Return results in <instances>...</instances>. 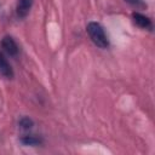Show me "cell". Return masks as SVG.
I'll return each mask as SVG.
<instances>
[{"label": "cell", "mask_w": 155, "mask_h": 155, "mask_svg": "<svg viewBox=\"0 0 155 155\" xmlns=\"http://www.w3.org/2000/svg\"><path fill=\"white\" fill-rule=\"evenodd\" d=\"M87 34L90 36V39L92 40V42L101 47V48H107L109 46V40H108V36L103 29V27L97 23V22H90L87 24Z\"/></svg>", "instance_id": "cell-1"}, {"label": "cell", "mask_w": 155, "mask_h": 155, "mask_svg": "<svg viewBox=\"0 0 155 155\" xmlns=\"http://www.w3.org/2000/svg\"><path fill=\"white\" fill-rule=\"evenodd\" d=\"M1 47L11 57H16L18 54V51H19L17 42L13 40V38H11L8 35L2 38V40H1Z\"/></svg>", "instance_id": "cell-2"}, {"label": "cell", "mask_w": 155, "mask_h": 155, "mask_svg": "<svg viewBox=\"0 0 155 155\" xmlns=\"http://www.w3.org/2000/svg\"><path fill=\"white\" fill-rule=\"evenodd\" d=\"M132 18H133V22L136 23V25H138L139 28L151 30L153 23H151V21H150L149 17H147V16L139 13V12H134V13L132 15Z\"/></svg>", "instance_id": "cell-3"}, {"label": "cell", "mask_w": 155, "mask_h": 155, "mask_svg": "<svg viewBox=\"0 0 155 155\" xmlns=\"http://www.w3.org/2000/svg\"><path fill=\"white\" fill-rule=\"evenodd\" d=\"M0 75L6 78V79L13 78V70L2 53H0Z\"/></svg>", "instance_id": "cell-4"}, {"label": "cell", "mask_w": 155, "mask_h": 155, "mask_svg": "<svg viewBox=\"0 0 155 155\" xmlns=\"http://www.w3.org/2000/svg\"><path fill=\"white\" fill-rule=\"evenodd\" d=\"M31 5H33V0H19L17 4V16L19 18H24L29 13Z\"/></svg>", "instance_id": "cell-5"}, {"label": "cell", "mask_w": 155, "mask_h": 155, "mask_svg": "<svg viewBox=\"0 0 155 155\" xmlns=\"http://www.w3.org/2000/svg\"><path fill=\"white\" fill-rule=\"evenodd\" d=\"M22 143L25 145H35V144L40 143V139L36 138L35 136H24L22 138Z\"/></svg>", "instance_id": "cell-6"}, {"label": "cell", "mask_w": 155, "mask_h": 155, "mask_svg": "<svg viewBox=\"0 0 155 155\" xmlns=\"http://www.w3.org/2000/svg\"><path fill=\"white\" fill-rule=\"evenodd\" d=\"M19 126L24 130H29L33 127V120L29 119V117H22L19 120Z\"/></svg>", "instance_id": "cell-7"}, {"label": "cell", "mask_w": 155, "mask_h": 155, "mask_svg": "<svg viewBox=\"0 0 155 155\" xmlns=\"http://www.w3.org/2000/svg\"><path fill=\"white\" fill-rule=\"evenodd\" d=\"M126 1L130 2V4H132V5H137V4L140 2V0H126Z\"/></svg>", "instance_id": "cell-8"}]
</instances>
